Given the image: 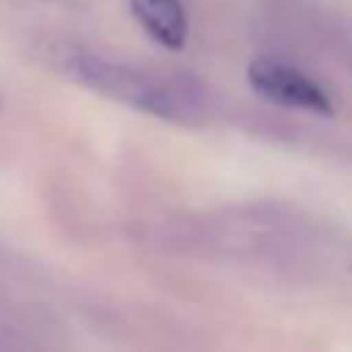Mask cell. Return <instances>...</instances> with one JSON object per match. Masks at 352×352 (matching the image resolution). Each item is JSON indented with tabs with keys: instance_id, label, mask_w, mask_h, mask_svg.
<instances>
[{
	"instance_id": "cell-3",
	"label": "cell",
	"mask_w": 352,
	"mask_h": 352,
	"mask_svg": "<svg viewBox=\"0 0 352 352\" xmlns=\"http://www.w3.org/2000/svg\"><path fill=\"white\" fill-rule=\"evenodd\" d=\"M135 19L165 50H182L187 41V11L182 0H129Z\"/></svg>"
},
{
	"instance_id": "cell-1",
	"label": "cell",
	"mask_w": 352,
	"mask_h": 352,
	"mask_svg": "<svg viewBox=\"0 0 352 352\" xmlns=\"http://www.w3.org/2000/svg\"><path fill=\"white\" fill-rule=\"evenodd\" d=\"M63 69L77 82L88 85L91 91L110 96L121 104H129L135 110H143V113H151L160 118H176L182 110V102L170 91L168 82H162L135 66L80 52V55H69L63 60Z\"/></svg>"
},
{
	"instance_id": "cell-2",
	"label": "cell",
	"mask_w": 352,
	"mask_h": 352,
	"mask_svg": "<svg viewBox=\"0 0 352 352\" xmlns=\"http://www.w3.org/2000/svg\"><path fill=\"white\" fill-rule=\"evenodd\" d=\"M248 82L258 96H264L272 104L294 107L314 116H333V99L324 94V88L308 74L280 60H272V58L250 60Z\"/></svg>"
}]
</instances>
